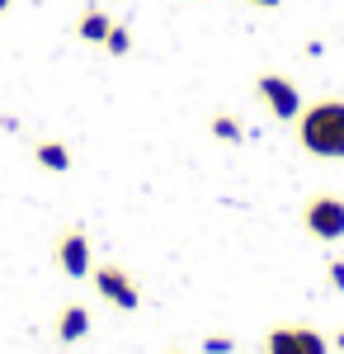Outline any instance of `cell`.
<instances>
[{
	"label": "cell",
	"instance_id": "obj_6",
	"mask_svg": "<svg viewBox=\"0 0 344 354\" xmlns=\"http://www.w3.org/2000/svg\"><path fill=\"white\" fill-rule=\"evenodd\" d=\"M95 279V293L104 302H113L118 312H137L142 307V288H137V279L123 265H99V270H90Z\"/></svg>",
	"mask_w": 344,
	"mask_h": 354
},
{
	"label": "cell",
	"instance_id": "obj_10",
	"mask_svg": "<svg viewBox=\"0 0 344 354\" xmlns=\"http://www.w3.org/2000/svg\"><path fill=\"white\" fill-rule=\"evenodd\" d=\"M208 133L217 137V142H240V137H245V128H240V123L231 118V113H212Z\"/></svg>",
	"mask_w": 344,
	"mask_h": 354
},
{
	"label": "cell",
	"instance_id": "obj_11",
	"mask_svg": "<svg viewBox=\"0 0 344 354\" xmlns=\"http://www.w3.org/2000/svg\"><path fill=\"white\" fill-rule=\"evenodd\" d=\"M104 53H113V57H128V53H133V33H128V24H113V28H108Z\"/></svg>",
	"mask_w": 344,
	"mask_h": 354
},
{
	"label": "cell",
	"instance_id": "obj_14",
	"mask_svg": "<svg viewBox=\"0 0 344 354\" xmlns=\"http://www.w3.org/2000/svg\"><path fill=\"white\" fill-rule=\"evenodd\" d=\"M245 5H255V10H278L283 0H245Z\"/></svg>",
	"mask_w": 344,
	"mask_h": 354
},
{
	"label": "cell",
	"instance_id": "obj_15",
	"mask_svg": "<svg viewBox=\"0 0 344 354\" xmlns=\"http://www.w3.org/2000/svg\"><path fill=\"white\" fill-rule=\"evenodd\" d=\"M330 350H340V354H344V326L335 330V335H330Z\"/></svg>",
	"mask_w": 344,
	"mask_h": 354
},
{
	"label": "cell",
	"instance_id": "obj_9",
	"mask_svg": "<svg viewBox=\"0 0 344 354\" xmlns=\"http://www.w3.org/2000/svg\"><path fill=\"white\" fill-rule=\"evenodd\" d=\"M108 28H113V19H108L104 10H99V5L80 10V19H76V38H80V43H99V48H104Z\"/></svg>",
	"mask_w": 344,
	"mask_h": 354
},
{
	"label": "cell",
	"instance_id": "obj_12",
	"mask_svg": "<svg viewBox=\"0 0 344 354\" xmlns=\"http://www.w3.org/2000/svg\"><path fill=\"white\" fill-rule=\"evenodd\" d=\"M325 283H330L335 293H344V260H330V265H325Z\"/></svg>",
	"mask_w": 344,
	"mask_h": 354
},
{
	"label": "cell",
	"instance_id": "obj_8",
	"mask_svg": "<svg viewBox=\"0 0 344 354\" xmlns=\"http://www.w3.org/2000/svg\"><path fill=\"white\" fill-rule=\"evenodd\" d=\"M33 161H38V170L66 175V170H71V147L57 142V137H43V142H33Z\"/></svg>",
	"mask_w": 344,
	"mask_h": 354
},
{
	"label": "cell",
	"instance_id": "obj_1",
	"mask_svg": "<svg viewBox=\"0 0 344 354\" xmlns=\"http://www.w3.org/2000/svg\"><path fill=\"white\" fill-rule=\"evenodd\" d=\"M292 133H297V147L302 151H312L321 161H344V100L325 95V100L302 104Z\"/></svg>",
	"mask_w": 344,
	"mask_h": 354
},
{
	"label": "cell",
	"instance_id": "obj_13",
	"mask_svg": "<svg viewBox=\"0 0 344 354\" xmlns=\"http://www.w3.org/2000/svg\"><path fill=\"white\" fill-rule=\"evenodd\" d=\"M203 350H208V354H231L236 345H231V335H208V340H203Z\"/></svg>",
	"mask_w": 344,
	"mask_h": 354
},
{
	"label": "cell",
	"instance_id": "obj_17",
	"mask_svg": "<svg viewBox=\"0 0 344 354\" xmlns=\"http://www.w3.org/2000/svg\"><path fill=\"white\" fill-rule=\"evenodd\" d=\"M165 354H180V350H165Z\"/></svg>",
	"mask_w": 344,
	"mask_h": 354
},
{
	"label": "cell",
	"instance_id": "obj_7",
	"mask_svg": "<svg viewBox=\"0 0 344 354\" xmlns=\"http://www.w3.org/2000/svg\"><path fill=\"white\" fill-rule=\"evenodd\" d=\"M52 335H57V345L85 340V335H90V307H85V302H66V307L57 312V322H52Z\"/></svg>",
	"mask_w": 344,
	"mask_h": 354
},
{
	"label": "cell",
	"instance_id": "obj_5",
	"mask_svg": "<svg viewBox=\"0 0 344 354\" xmlns=\"http://www.w3.org/2000/svg\"><path fill=\"white\" fill-rule=\"evenodd\" d=\"M52 260L66 279H85V274L95 270V260H90V232L85 227H61L52 241Z\"/></svg>",
	"mask_w": 344,
	"mask_h": 354
},
{
	"label": "cell",
	"instance_id": "obj_16",
	"mask_svg": "<svg viewBox=\"0 0 344 354\" xmlns=\"http://www.w3.org/2000/svg\"><path fill=\"white\" fill-rule=\"evenodd\" d=\"M5 10H10V0H0V15H5Z\"/></svg>",
	"mask_w": 344,
	"mask_h": 354
},
{
	"label": "cell",
	"instance_id": "obj_4",
	"mask_svg": "<svg viewBox=\"0 0 344 354\" xmlns=\"http://www.w3.org/2000/svg\"><path fill=\"white\" fill-rule=\"evenodd\" d=\"M255 95H260V104H265L278 123H297V113H302V90H297L288 76H278V71L255 76Z\"/></svg>",
	"mask_w": 344,
	"mask_h": 354
},
{
	"label": "cell",
	"instance_id": "obj_3",
	"mask_svg": "<svg viewBox=\"0 0 344 354\" xmlns=\"http://www.w3.org/2000/svg\"><path fill=\"white\" fill-rule=\"evenodd\" d=\"M302 227L316 241H344V198L340 194H312L302 203Z\"/></svg>",
	"mask_w": 344,
	"mask_h": 354
},
{
	"label": "cell",
	"instance_id": "obj_2",
	"mask_svg": "<svg viewBox=\"0 0 344 354\" xmlns=\"http://www.w3.org/2000/svg\"><path fill=\"white\" fill-rule=\"evenodd\" d=\"M260 350L265 354H330V340L321 335L316 326H297V322H278V326L265 330V340H260Z\"/></svg>",
	"mask_w": 344,
	"mask_h": 354
}]
</instances>
